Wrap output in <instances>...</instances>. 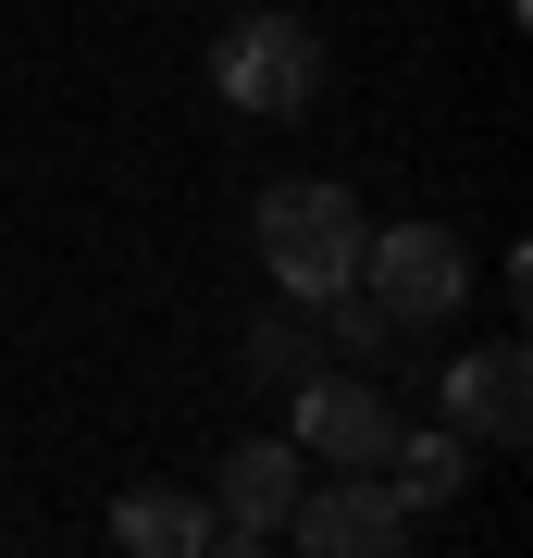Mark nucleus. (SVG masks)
Segmentation results:
<instances>
[{
  "label": "nucleus",
  "mask_w": 533,
  "mask_h": 558,
  "mask_svg": "<svg viewBox=\"0 0 533 558\" xmlns=\"http://www.w3.org/2000/svg\"><path fill=\"white\" fill-rule=\"evenodd\" d=\"M249 236H261V274H274V299H298V311H323L336 286L360 274V199L336 174H286V186H261V211H249Z\"/></svg>",
  "instance_id": "obj_1"
},
{
  "label": "nucleus",
  "mask_w": 533,
  "mask_h": 558,
  "mask_svg": "<svg viewBox=\"0 0 533 558\" xmlns=\"http://www.w3.org/2000/svg\"><path fill=\"white\" fill-rule=\"evenodd\" d=\"M112 546L124 558H211V509L174 497V484H124L112 497Z\"/></svg>",
  "instance_id": "obj_9"
},
{
  "label": "nucleus",
  "mask_w": 533,
  "mask_h": 558,
  "mask_svg": "<svg viewBox=\"0 0 533 558\" xmlns=\"http://www.w3.org/2000/svg\"><path fill=\"white\" fill-rule=\"evenodd\" d=\"M385 484H397V509H459L472 497V435H459V422H435V435H410V422H397V447H385Z\"/></svg>",
  "instance_id": "obj_8"
},
{
  "label": "nucleus",
  "mask_w": 533,
  "mask_h": 558,
  "mask_svg": "<svg viewBox=\"0 0 533 558\" xmlns=\"http://www.w3.org/2000/svg\"><path fill=\"white\" fill-rule=\"evenodd\" d=\"M435 410H447L472 447H521V435H533V360H521V336L459 348L447 373H435Z\"/></svg>",
  "instance_id": "obj_7"
},
{
  "label": "nucleus",
  "mask_w": 533,
  "mask_h": 558,
  "mask_svg": "<svg viewBox=\"0 0 533 558\" xmlns=\"http://www.w3.org/2000/svg\"><path fill=\"white\" fill-rule=\"evenodd\" d=\"M286 398H298V435H286V447L311 459V472H385V447H397L385 373H360V360H311Z\"/></svg>",
  "instance_id": "obj_3"
},
{
  "label": "nucleus",
  "mask_w": 533,
  "mask_h": 558,
  "mask_svg": "<svg viewBox=\"0 0 533 558\" xmlns=\"http://www.w3.org/2000/svg\"><path fill=\"white\" fill-rule=\"evenodd\" d=\"M360 286L397 311V336H422V323H447L472 299V248H459V223H373L360 236Z\"/></svg>",
  "instance_id": "obj_4"
},
{
  "label": "nucleus",
  "mask_w": 533,
  "mask_h": 558,
  "mask_svg": "<svg viewBox=\"0 0 533 558\" xmlns=\"http://www.w3.org/2000/svg\"><path fill=\"white\" fill-rule=\"evenodd\" d=\"M311 360H336V348H323V323L298 311V299H274V311L249 323V373H261V385H298Z\"/></svg>",
  "instance_id": "obj_10"
},
{
  "label": "nucleus",
  "mask_w": 533,
  "mask_h": 558,
  "mask_svg": "<svg viewBox=\"0 0 533 558\" xmlns=\"http://www.w3.org/2000/svg\"><path fill=\"white\" fill-rule=\"evenodd\" d=\"M211 100L223 112H261V124H298L323 100V25L298 13H237L211 38Z\"/></svg>",
  "instance_id": "obj_2"
},
{
  "label": "nucleus",
  "mask_w": 533,
  "mask_h": 558,
  "mask_svg": "<svg viewBox=\"0 0 533 558\" xmlns=\"http://www.w3.org/2000/svg\"><path fill=\"white\" fill-rule=\"evenodd\" d=\"M298 484H311V459H298L286 435L237 447V459H223V484H211V558H261V546H286Z\"/></svg>",
  "instance_id": "obj_6"
},
{
  "label": "nucleus",
  "mask_w": 533,
  "mask_h": 558,
  "mask_svg": "<svg viewBox=\"0 0 533 558\" xmlns=\"http://www.w3.org/2000/svg\"><path fill=\"white\" fill-rule=\"evenodd\" d=\"M422 521L397 509V484L385 472H323V484H298V509H286V546H311V558H397Z\"/></svg>",
  "instance_id": "obj_5"
},
{
  "label": "nucleus",
  "mask_w": 533,
  "mask_h": 558,
  "mask_svg": "<svg viewBox=\"0 0 533 558\" xmlns=\"http://www.w3.org/2000/svg\"><path fill=\"white\" fill-rule=\"evenodd\" d=\"M311 323H323V348H348V360H385V348H397V311H385L360 274H348V286H336V299H323Z\"/></svg>",
  "instance_id": "obj_11"
}]
</instances>
